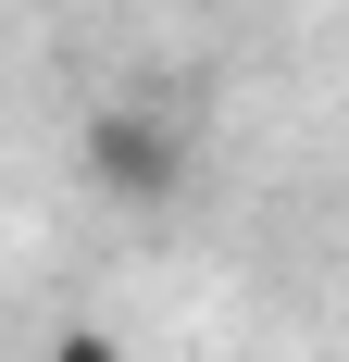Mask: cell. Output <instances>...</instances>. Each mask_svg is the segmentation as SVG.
Listing matches in <instances>:
<instances>
[{
	"mask_svg": "<svg viewBox=\"0 0 349 362\" xmlns=\"http://www.w3.org/2000/svg\"><path fill=\"white\" fill-rule=\"evenodd\" d=\"M88 175H100L112 200H174V187H187V138H174L162 112L112 100V112H88Z\"/></svg>",
	"mask_w": 349,
	"mask_h": 362,
	"instance_id": "cell-1",
	"label": "cell"
},
{
	"mask_svg": "<svg viewBox=\"0 0 349 362\" xmlns=\"http://www.w3.org/2000/svg\"><path fill=\"white\" fill-rule=\"evenodd\" d=\"M50 362H125V350H112V337H63Z\"/></svg>",
	"mask_w": 349,
	"mask_h": 362,
	"instance_id": "cell-2",
	"label": "cell"
}]
</instances>
